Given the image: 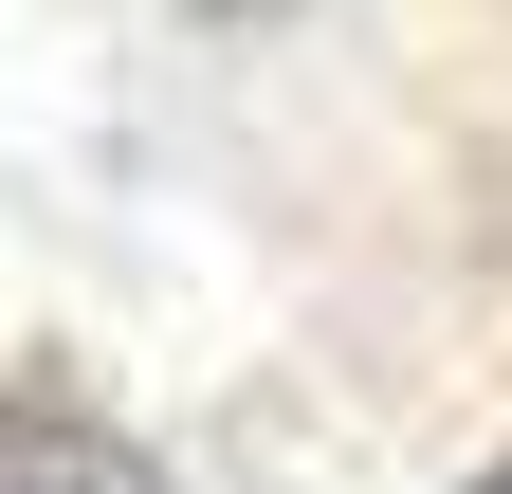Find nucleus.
I'll list each match as a JSON object with an SVG mask.
<instances>
[{
    "mask_svg": "<svg viewBox=\"0 0 512 494\" xmlns=\"http://www.w3.org/2000/svg\"><path fill=\"white\" fill-rule=\"evenodd\" d=\"M494 494H512V458H494Z\"/></svg>",
    "mask_w": 512,
    "mask_h": 494,
    "instance_id": "nucleus-2",
    "label": "nucleus"
},
{
    "mask_svg": "<svg viewBox=\"0 0 512 494\" xmlns=\"http://www.w3.org/2000/svg\"><path fill=\"white\" fill-rule=\"evenodd\" d=\"M0 494H128V458L74 403H0Z\"/></svg>",
    "mask_w": 512,
    "mask_h": 494,
    "instance_id": "nucleus-1",
    "label": "nucleus"
}]
</instances>
